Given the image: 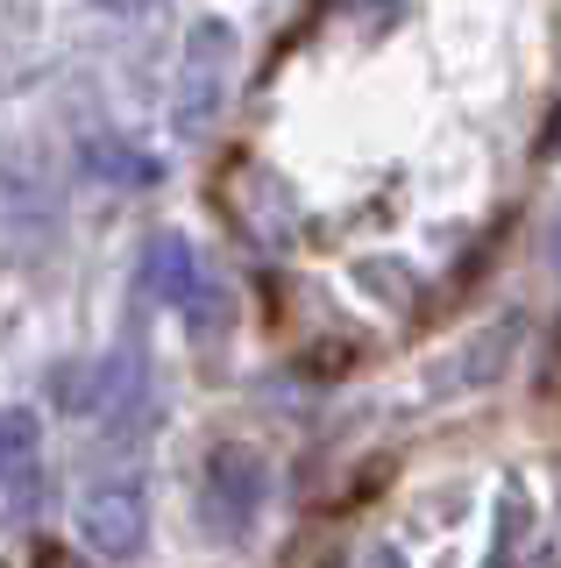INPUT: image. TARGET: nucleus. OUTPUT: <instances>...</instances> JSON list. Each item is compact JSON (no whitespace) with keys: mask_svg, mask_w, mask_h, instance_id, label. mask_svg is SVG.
Masks as SVG:
<instances>
[{"mask_svg":"<svg viewBox=\"0 0 561 568\" xmlns=\"http://www.w3.org/2000/svg\"><path fill=\"white\" fill-rule=\"evenodd\" d=\"M227 58H235V29L200 22L185 36V64H178V135H206V121L227 100Z\"/></svg>","mask_w":561,"mask_h":568,"instance_id":"obj_1","label":"nucleus"},{"mask_svg":"<svg viewBox=\"0 0 561 568\" xmlns=\"http://www.w3.org/2000/svg\"><path fill=\"white\" fill-rule=\"evenodd\" d=\"M143 284H150V298L178 306L192 327L221 320V292H214V277L200 271V256H192V242H185V235H156V242H150V256H143Z\"/></svg>","mask_w":561,"mask_h":568,"instance_id":"obj_2","label":"nucleus"},{"mask_svg":"<svg viewBox=\"0 0 561 568\" xmlns=\"http://www.w3.org/2000/svg\"><path fill=\"white\" fill-rule=\"evenodd\" d=\"M79 532H85V547H93L100 561L143 555V540H150V505H143V490H135V484H100V490H85Z\"/></svg>","mask_w":561,"mask_h":568,"instance_id":"obj_3","label":"nucleus"},{"mask_svg":"<svg viewBox=\"0 0 561 568\" xmlns=\"http://www.w3.org/2000/svg\"><path fill=\"white\" fill-rule=\"evenodd\" d=\"M263 462L249 455V448H221L214 462H206V484H200V497H206V526L214 532H249V519H256V505H263Z\"/></svg>","mask_w":561,"mask_h":568,"instance_id":"obj_4","label":"nucleus"},{"mask_svg":"<svg viewBox=\"0 0 561 568\" xmlns=\"http://www.w3.org/2000/svg\"><path fill=\"white\" fill-rule=\"evenodd\" d=\"M37 448H43L37 413H29V405H0V490L37 476Z\"/></svg>","mask_w":561,"mask_h":568,"instance_id":"obj_5","label":"nucleus"},{"mask_svg":"<svg viewBox=\"0 0 561 568\" xmlns=\"http://www.w3.org/2000/svg\"><path fill=\"white\" fill-rule=\"evenodd\" d=\"M548 248H554V271H561V221H554V242Z\"/></svg>","mask_w":561,"mask_h":568,"instance_id":"obj_6","label":"nucleus"}]
</instances>
